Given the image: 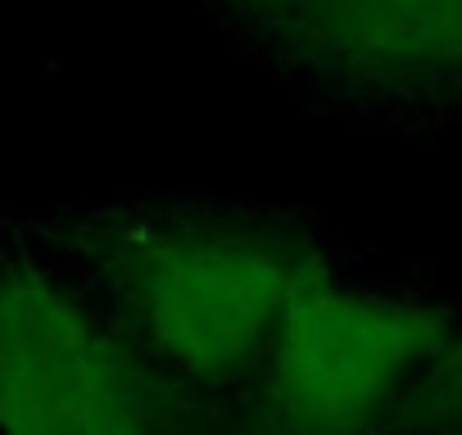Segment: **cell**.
<instances>
[{
  "instance_id": "5",
  "label": "cell",
  "mask_w": 462,
  "mask_h": 435,
  "mask_svg": "<svg viewBox=\"0 0 462 435\" xmlns=\"http://www.w3.org/2000/svg\"><path fill=\"white\" fill-rule=\"evenodd\" d=\"M399 430L403 435H462V318L453 322V336L439 363L412 394Z\"/></svg>"
},
{
  "instance_id": "4",
  "label": "cell",
  "mask_w": 462,
  "mask_h": 435,
  "mask_svg": "<svg viewBox=\"0 0 462 435\" xmlns=\"http://www.w3.org/2000/svg\"><path fill=\"white\" fill-rule=\"evenodd\" d=\"M291 82L376 114H462V0H204Z\"/></svg>"
},
{
  "instance_id": "2",
  "label": "cell",
  "mask_w": 462,
  "mask_h": 435,
  "mask_svg": "<svg viewBox=\"0 0 462 435\" xmlns=\"http://www.w3.org/2000/svg\"><path fill=\"white\" fill-rule=\"evenodd\" d=\"M457 313L399 286L322 268L286 313L254 381L268 435L399 430Z\"/></svg>"
},
{
  "instance_id": "3",
  "label": "cell",
  "mask_w": 462,
  "mask_h": 435,
  "mask_svg": "<svg viewBox=\"0 0 462 435\" xmlns=\"http://www.w3.org/2000/svg\"><path fill=\"white\" fill-rule=\"evenodd\" d=\"M168 390L91 291L0 264V435H186Z\"/></svg>"
},
{
  "instance_id": "1",
  "label": "cell",
  "mask_w": 462,
  "mask_h": 435,
  "mask_svg": "<svg viewBox=\"0 0 462 435\" xmlns=\"http://www.w3.org/2000/svg\"><path fill=\"white\" fill-rule=\"evenodd\" d=\"M322 268V245L286 218L222 204L145 208L91 241V295L190 394L254 390L286 313Z\"/></svg>"
},
{
  "instance_id": "6",
  "label": "cell",
  "mask_w": 462,
  "mask_h": 435,
  "mask_svg": "<svg viewBox=\"0 0 462 435\" xmlns=\"http://www.w3.org/2000/svg\"><path fill=\"white\" fill-rule=\"evenodd\" d=\"M259 435H268V430H259Z\"/></svg>"
}]
</instances>
